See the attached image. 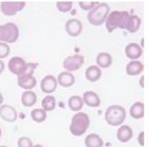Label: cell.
I'll return each instance as SVG.
<instances>
[{"instance_id":"8d00e7d4","label":"cell","mask_w":148,"mask_h":147,"mask_svg":"<svg viewBox=\"0 0 148 147\" xmlns=\"http://www.w3.org/2000/svg\"><path fill=\"white\" fill-rule=\"evenodd\" d=\"M0 147H7V146H3V145H2V146H0Z\"/></svg>"},{"instance_id":"7a4b0ae2","label":"cell","mask_w":148,"mask_h":147,"mask_svg":"<svg viewBox=\"0 0 148 147\" xmlns=\"http://www.w3.org/2000/svg\"><path fill=\"white\" fill-rule=\"evenodd\" d=\"M90 123V119L87 114L79 112L73 117L70 127V131L73 135L80 136L86 132Z\"/></svg>"},{"instance_id":"6da1fadb","label":"cell","mask_w":148,"mask_h":147,"mask_svg":"<svg viewBox=\"0 0 148 147\" xmlns=\"http://www.w3.org/2000/svg\"><path fill=\"white\" fill-rule=\"evenodd\" d=\"M130 16L126 11L114 10L109 15L106 23V27L109 33H112L117 28L126 29L127 20Z\"/></svg>"},{"instance_id":"277c9868","label":"cell","mask_w":148,"mask_h":147,"mask_svg":"<svg viewBox=\"0 0 148 147\" xmlns=\"http://www.w3.org/2000/svg\"><path fill=\"white\" fill-rule=\"evenodd\" d=\"M126 117L124 108L120 105H112L107 108L105 113V119L112 126H119L122 124Z\"/></svg>"},{"instance_id":"7402d4cb","label":"cell","mask_w":148,"mask_h":147,"mask_svg":"<svg viewBox=\"0 0 148 147\" xmlns=\"http://www.w3.org/2000/svg\"><path fill=\"white\" fill-rule=\"evenodd\" d=\"M97 63L102 68H109L112 63V57L109 53L101 52L97 57Z\"/></svg>"},{"instance_id":"f1b7e54d","label":"cell","mask_w":148,"mask_h":147,"mask_svg":"<svg viewBox=\"0 0 148 147\" xmlns=\"http://www.w3.org/2000/svg\"><path fill=\"white\" fill-rule=\"evenodd\" d=\"M10 48L7 43H0V58L6 57L10 54Z\"/></svg>"},{"instance_id":"cb8c5ba5","label":"cell","mask_w":148,"mask_h":147,"mask_svg":"<svg viewBox=\"0 0 148 147\" xmlns=\"http://www.w3.org/2000/svg\"><path fill=\"white\" fill-rule=\"evenodd\" d=\"M70 108L73 111L80 110L84 106V101L82 97L78 96H73L70 97L68 101Z\"/></svg>"},{"instance_id":"52a82bcc","label":"cell","mask_w":148,"mask_h":147,"mask_svg":"<svg viewBox=\"0 0 148 147\" xmlns=\"http://www.w3.org/2000/svg\"><path fill=\"white\" fill-rule=\"evenodd\" d=\"M27 63L25 60L19 57H14L8 63L9 70L13 74L18 76L25 73L26 70Z\"/></svg>"},{"instance_id":"3957f363","label":"cell","mask_w":148,"mask_h":147,"mask_svg":"<svg viewBox=\"0 0 148 147\" xmlns=\"http://www.w3.org/2000/svg\"><path fill=\"white\" fill-rule=\"evenodd\" d=\"M110 9L106 3H102L92 9L88 13L87 19L91 24L95 26H100L103 23L107 17Z\"/></svg>"},{"instance_id":"44dd1931","label":"cell","mask_w":148,"mask_h":147,"mask_svg":"<svg viewBox=\"0 0 148 147\" xmlns=\"http://www.w3.org/2000/svg\"><path fill=\"white\" fill-rule=\"evenodd\" d=\"M131 116L135 119L143 118L144 116V105L141 102H137L132 106L130 109Z\"/></svg>"},{"instance_id":"30bf717a","label":"cell","mask_w":148,"mask_h":147,"mask_svg":"<svg viewBox=\"0 0 148 147\" xmlns=\"http://www.w3.org/2000/svg\"><path fill=\"white\" fill-rule=\"evenodd\" d=\"M0 117L6 121L14 122L17 120V112L12 106L4 104L0 107Z\"/></svg>"},{"instance_id":"d590c367","label":"cell","mask_w":148,"mask_h":147,"mask_svg":"<svg viewBox=\"0 0 148 147\" xmlns=\"http://www.w3.org/2000/svg\"><path fill=\"white\" fill-rule=\"evenodd\" d=\"M1 134H2V131H1V128H0V137H1Z\"/></svg>"},{"instance_id":"ffe728a7","label":"cell","mask_w":148,"mask_h":147,"mask_svg":"<svg viewBox=\"0 0 148 147\" xmlns=\"http://www.w3.org/2000/svg\"><path fill=\"white\" fill-rule=\"evenodd\" d=\"M141 23L140 18L136 15H131L129 16L126 23V29L132 33L136 32Z\"/></svg>"},{"instance_id":"5b68a950","label":"cell","mask_w":148,"mask_h":147,"mask_svg":"<svg viewBox=\"0 0 148 147\" xmlns=\"http://www.w3.org/2000/svg\"><path fill=\"white\" fill-rule=\"evenodd\" d=\"M19 33L18 26L13 23L0 25V41L13 43L18 40Z\"/></svg>"},{"instance_id":"83f0119b","label":"cell","mask_w":148,"mask_h":147,"mask_svg":"<svg viewBox=\"0 0 148 147\" xmlns=\"http://www.w3.org/2000/svg\"><path fill=\"white\" fill-rule=\"evenodd\" d=\"M18 145L19 147H33V143L32 140L27 137H22L18 140Z\"/></svg>"},{"instance_id":"1f68e13d","label":"cell","mask_w":148,"mask_h":147,"mask_svg":"<svg viewBox=\"0 0 148 147\" xmlns=\"http://www.w3.org/2000/svg\"><path fill=\"white\" fill-rule=\"evenodd\" d=\"M5 68V63L2 61L0 60V75L4 71Z\"/></svg>"},{"instance_id":"f546056e","label":"cell","mask_w":148,"mask_h":147,"mask_svg":"<svg viewBox=\"0 0 148 147\" xmlns=\"http://www.w3.org/2000/svg\"><path fill=\"white\" fill-rule=\"evenodd\" d=\"M80 8L84 10H88L93 8L95 5H99V2H79Z\"/></svg>"},{"instance_id":"ac0fdd59","label":"cell","mask_w":148,"mask_h":147,"mask_svg":"<svg viewBox=\"0 0 148 147\" xmlns=\"http://www.w3.org/2000/svg\"><path fill=\"white\" fill-rule=\"evenodd\" d=\"M102 71L97 66L92 65L86 69V77L87 80L91 82H95L101 77Z\"/></svg>"},{"instance_id":"9c48e42d","label":"cell","mask_w":148,"mask_h":147,"mask_svg":"<svg viewBox=\"0 0 148 147\" xmlns=\"http://www.w3.org/2000/svg\"><path fill=\"white\" fill-rule=\"evenodd\" d=\"M18 84L20 87L24 89H32L36 86L37 80L33 74L25 73L18 76Z\"/></svg>"},{"instance_id":"8fae6325","label":"cell","mask_w":148,"mask_h":147,"mask_svg":"<svg viewBox=\"0 0 148 147\" xmlns=\"http://www.w3.org/2000/svg\"><path fill=\"white\" fill-rule=\"evenodd\" d=\"M58 86L57 79L53 76L49 75L45 77L40 83V88L43 92L50 94L55 91Z\"/></svg>"},{"instance_id":"d6a6232c","label":"cell","mask_w":148,"mask_h":147,"mask_svg":"<svg viewBox=\"0 0 148 147\" xmlns=\"http://www.w3.org/2000/svg\"><path fill=\"white\" fill-rule=\"evenodd\" d=\"M139 84L140 86L143 88H144V75L142 76L139 81Z\"/></svg>"},{"instance_id":"4fadbf2b","label":"cell","mask_w":148,"mask_h":147,"mask_svg":"<svg viewBox=\"0 0 148 147\" xmlns=\"http://www.w3.org/2000/svg\"><path fill=\"white\" fill-rule=\"evenodd\" d=\"M125 53L128 58L134 60L140 57L143 53V50L138 43H131L125 47Z\"/></svg>"},{"instance_id":"e575fe53","label":"cell","mask_w":148,"mask_h":147,"mask_svg":"<svg viewBox=\"0 0 148 147\" xmlns=\"http://www.w3.org/2000/svg\"><path fill=\"white\" fill-rule=\"evenodd\" d=\"M33 147H44L42 145H41V144H36V145H34V146H33Z\"/></svg>"},{"instance_id":"4dcf8cb0","label":"cell","mask_w":148,"mask_h":147,"mask_svg":"<svg viewBox=\"0 0 148 147\" xmlns=\"http://www.w3.org/2000/svg\"><path fill=\"white\" fill-rule=\"evenodd\" d=\"M138 143L141 146H144V132H141L138 135Z\"/></svg>"},{"instance_id":"4316f807","label":"cell","mask_w":148,"mask_h":147,"mask_svg":"<svg viewBox=\"0 0 148 147\" xmlns=\"http://www.w3.org/2000/svg\"><path fill=\"white\" fill-rule=\"evenodd\" d=\"M57 8L60 12L66 13L71 9L73 6L72 2H57Z\"/></svg>"},{"instance_id":"2e32d148","label":"cell","mask_w":148,"mask_h":147,"mask_svg":"<svg viewBox=\"0 0 148 147\" xmlns=\"http://www.w3.org/2000/svg\"><path fill=\"white\" fill-rule=\"evenodd\" d=\"M58 80L60 86L66 88L71 87L75 82V78L73 75L66 71L61 72L59 75Z\"/></svg>"},{"instance_id":"603a6c76","label":"cell","mask_w":148,"mask_h":147,"mask_svg":"<svg viewBox=\"0 0 148 147\" xmlns=\"http://www.w3.org/2000/svg\"><path fill=\"white\" fill-rule=\"evenodd\" d=\"M85 143L87 147H102L103 142L98 135L91 134L87 136Z\"/></svg>"},{"instance_id":"5bb4252c","label":"cell","mask_w":148,"mask_h":147,"mask_svg":"<svg viewBox=\"0 0 148 147\" xmlns=\"http://www.w3.org/2000/svg\"><path fill=\"white\" fill-rule=\"evenodd\" d=\"M83 100L86 105L92 107H99L101 103L97 94L92 91H87L84 93Z\"/></svg>"},{"instance_id":"e0dca14e","label":"cell","mask_w":148,"mask_h":147,"mask_svg":"<svg viewBox=\"0 0 148 147\" xmlns=\"http://www.w3.org/2000/svg\"><path fill=\"white\" fill-rule=\"evenodd\" d=\"M144 68L143 64L139 61H131L126 66V73L129 75H137L143 71Z\"/></svg>"},{"instance_id":"ba28073f","label":"cell","mask_w":148,"mask_h":147,"mask_svg":"<svg viewBox=\"0 0 148 147\" xmlns=\"http://www.w3.org/2000/svg\"><path fill=\"white\" fill-rule=\"evenodd\" d=\"M84 63V57L79 55L68 56L63 62L64 68L68 71L77 70Z\"/></svg>"},{"instance_id":"8992f818","label":"cell","mask_w":148,"mask_h":147,"mask_svg":"<svg viewBox=\"0 0 148 147\" xmlns=\"http://www.w3.org/2000/svg\"><path fill=\"white\" fill-rule=\"evenodd\" d=\"M25 2H2L1 10L6 16H13L21 11L25 6Z\"/></svg>"},{"instance_id":"484cf974","label":"cell","mask_w":148,"mask_h":147,"mask_svg":"<svg viewBox=\"0 0 148 147\" xmlns=\"http://www.w3.org/2000/svg\"><path fill=\"white\" fill-rule=\"evenodd\" d=\"M31 116L34 121L40 123L45 121L47 115L44 109L36 108L32 110L31 112Z\"/></svg>"},{"instance_id":"9a60e30c","label":"cell","mask_w":148,"mask_h":147,"mask_svg":"<svg viewBox=\"0 0 148 147\" xmlns=\"http://www.w3.org/2000/svg\"><path fill=\"white\" fill-rule=\"evenodd\" d=\"M133 136V131L130 127L126 125H123L119 128L117 133L118 139L122 142L129 141Z\"/></svg>"},{"instance_id":"d4e9b609","label":"cell","mask_w":148,"mask_h":147,"mask_svg":"<svg viewBox=\"0 0 148 147\" xmlns=\"http://www.w3.org/2000/svg\"><path fill=\"white\" fill-rule=\"evenodd\" d=\"M41 106L46 111L53 110L56 107V99L53 96L47 95L42 100Z\"/></svg>"},{"instance_id":"836d02e7","label":"cell","mask_w":148,"mask_h":147,"mask_svg":"<svg viewBox=\"0 0 148 147\" xmlns=\"http://www.w3.org/2000/svg\"><path fill=\"white\" fill-rule=\"evenodd\" d=\"M3 101H4V97L2 94L0 93V105L3 103Z\"/></svg>"},{"instance_id":"7c38bea8","label":"cell","mask_w":148,"mask_h":147,"mask_svg":"<svg viewBox=\"0 0 148 147\" xmlns=\"http://www.w3.org/2000/svg\"><path fill=\"white\" fill-rule=\"evenodd\" d=\"M65 29L70 36L76 37L80 35L82 32L83 26L79 20L73 18L67 21L65 24Z\"/></svg>"},{"instance_id":"d6986e66","label":"cell","mask_w":148,"mask_h":147,"mask_svg":"<svg viewBox=\"0 0 148 147\" xmlns=\"http://www.w3.org/2000/svg\"><path fill=\"white\" fill-rule=\"evenodd\" d=\"M37 97L36 94L31 90L25 91L21 96V102L26 107L33 106L37 102Z\"/></svg>"}]
</instances>
